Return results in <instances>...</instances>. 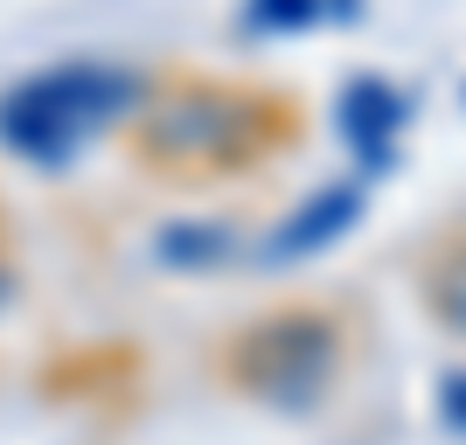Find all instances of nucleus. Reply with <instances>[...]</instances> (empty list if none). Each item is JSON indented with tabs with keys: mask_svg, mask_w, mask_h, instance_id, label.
Segmentation results:
<instances>
[{
	"mask_svg": "<svg viewBox=\"0 0 466 445\" xmlns=\"http://www.w3.org/2000/svg\"><path fill=\"white\" fill-rule=\"evenodd\" d=\"M362 0H244V21L258 35H299V28H328V21H355Z\"/></svg>",
	"mask_w": 466,
	"mask_h": 445,
	"instance_id": "nucleus-6",
	"label": "nucleus"
},
{
	"mask_svg": "<svg viewBox=\"0 0 466 445\" xmlns=\"http://www.w3.org/2000/svg\"><path fill=\"white\" fill-rule=\"evenodd\" d=\"M139 97H147V77L112 56H70L28 70L15 91H0V154L56 175L112 126H133Z\"/></svg>",
	"mask_w": 466,
	"mask_h": 445,
	"instance_id": "nucleus-2",
	"label": "nucleus"
},
{
	"mask_svg": "<svg viewBox=\"0 0 466 445\" xmlns=\"http://www.w3.org/2000/svg\"><path fill=\"white\" fill-rule=\"evenodd\" d=\"M439 418H446L452 431H466V376H446V389H439Z\"/></svg>",
	"mask_w": 466,
	"mask_h": 445,
	"instance_id": "nucleus-8",
	"label": "nucleus"
},
{
	"mask_svg": "<svg viewBox=\"0 0 466 445\" xmlns=\"http://www.w3.org/2000/svg\"><path fill=\"white\" fill-rule=\"evenodd\" d=\"M334 126H341V139L362 154V167H383L390 147H397V126H404V97L383 77H355L349 91H341V105H334Z\"/></svg>",
	"mask_w": 466,
	"mask_h": 445,
	"instance_id": "nucleus-5",
	"label": "nucleus"
},
{
	"mask_svg": "<svg viewBox=\"0 0 466 445\" xmlns=\"http://www.w3.org/2000/svg\"><path fill=\"white\" fill-rule=\"evenodd\" d=\"M223 376L272 410H313L341 376V328L334 313L313 307L265 313L251 328H237V341L223 349Z\"/></svg>",
	"mask_w": 466,
	"mask_h": 445,
	"instance_id": "nucleus-3",
	"label": "nucleus"
},
{
	"mask_svg": "<svg viewBox=\"0 0 466 445\" xmlns=\"http://www.w3.org/2000/svg\"><path fill=\"white\" fill-rule=\"evenodd\" d=\"M279 139H286V105L279 97L209 84V77H181L167 91L147 84V97L133 112V154L154 175H175V181L251 175Z\"/></svg>",
	"mask_w": 466,
	"mask_h": 445,
	"instance_id": "nucleus-1",
	"label": "nucleus"
},
{
	"mask_svg": "<svg viewBox=\"0 0 466 445\" xmlns=\"http://www.w3.org/2000/svg\"><path fill=\"white\" fill-rule=\"evenodd\" d=\"M7 292H15V265H7V251H0V307H7Z\"/></svg>",
	"mask_w": 466,
	"mask_h": 445,
	"instance_id": "nucleus-9",
	"label": "nucleus"
},
{
	"mask_svg": "<svg viewBox=\"0 0 466 445\" xmlns=\"http://www.w3.org/2000/svg\"><path fill=\"white\" fill-rule=\"evenodd\" d=\"M431 307H439L446 328L466 334V244H452V251L439 258V271H431Z\"/></svg>",
	"mask_w": 466,
	"mask_h": 445,
	"instance_id": "nucleus-7",
	"label": "nucleus"
},
{
	"mask_svg": "<svg viewBox=\"0 0 466 445\" xmlns=\"http://www.w3.org/2000/svg\"><path fill=\"white\" fill-rule=\"evenodd\" d=\"M355 216H362V188H355V181L313 188L307 202L286 216V223H272V237H265V258H272V265H299V258H313L320 244H334V237L349 230Z\"/></svg>",
	"mask_w": 466,
	"mask_h": 445,
	"instance_id": "nucleus-4",
	"label": "nucleus"
}]
</instances>
